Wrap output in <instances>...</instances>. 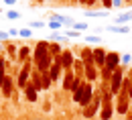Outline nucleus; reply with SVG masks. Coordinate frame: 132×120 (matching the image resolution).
Segmentation results:
<instances>
[{"instance_id": "f257e3e1", "label": "nucleus", "mask_w": 132, "mask_h": 120, "mask_svg": "<svg viewBox=\"0 0 132 120\" xmlns=\"http://www.w3.org/2000/svg\"><path fill=\"white\" fill-rule=\"evenodd\" d=\"M94 87H92V84L89 82H83V86L77 90V92H73V102H77L81 108H85L87 104L92 102V98H94Z\"/></svg>"}, {"instance_id": "f03ea898", "label": "nucleus", "mask_w": 132, "mask_h": 120, "mask_svg": "<svg viewBox=\"0 0 132 120\" xmlns=\"http://www.w3.org/2000/svg\"><path fill=\"white\" fill-rule=\"evenodd\" d=\"M128 110H130V98H128V92L120 90V92L116 94V112L122 114V116H126Z\"/></svg>"}, {"instance_id": "7ed1b4c3", "label": "nucleus", "mask_w": 132, "mask_h": 120, "mask_svg": "<svg viewBox=\"0 0 132 120\" xmlns=\"http://www.w3.org/2000/svg\"><path fill=\"white\" fill-rule=\"evenodd\" d=\"M124 77H126V73H124V67L114 69V73H112V77H110V90H112V96L120 92V87H122V82H124Z\"/></svg>"}, {"instance_id": "20e7f679", "label": "nucleus", "mask_w": 132, "mask_h": 120, "mask_svg": "<svg viewBox=\"0 0 132 120\" xmlns=\"http://www.w3.org/2000/svg\"><path fill=\"white\" fill-rule=\"evenodd\" d=\"M29 79H31V61H24V65H22V69H20V73L16 77V86L24 87L29 84Z\"/></svg>"}, {"instance_id": "39448f33", "label": "nucleus", "mask_w": 132, "mask_h": 120, "mask_svg": "<svg viewBox=\"0 0 132 120\" xmlns=\"http://www.w3.org/2000/svg\"><path fill=\"white\" fill-rule=\"evenodd\" d=\"M49 55V41H39L37 43V47H35V53H33V61L37 63V61H41L43 57H47Z\"/></svg>"}, {"instance_id": "423d86ee", "label": "nucleus", "mask_w": 132, "mask_h": 120, "mask_svg": "<svg viewBox=\"0 0 132 120\" xmlns=\"http://www.w3.org/2000/svg\"><path fill=\"white\" fill-rule=\"evenodd\" d=\"M0 92H2L4 98H10V96H12V92H14V79H12L10 75H4V79H2V84H0Z\"/></svg>"}, {"instance_id": "0eeeda50", "label": "nucleus", "mask_w": 132, "mask_h": 120, "mask_svg": "<svg viewBox=\"0 0 132 120\" xmlns=\"http://www.w3.org/2000/svg\"><path fill=\"white\" fill-rule=\"evenodd\" d=\"M104 67H108L110 71H114V69L120 67V53L118 51L106 53V65H104Z\"/></svg>"}, {"instance_id": "6e6552de", "label": "nucleus", "mask_w": 132, "mask_h": 120, "mask_svg": "<svg viewBox=\"0 0 132 120\" xmlns=\"http://www.w3.org/2000/svg\"><path fill=\"white\" fill-rule=\"evenodd\" d=\"M61 71H63V67H61V59H59V57H53V65H51V69H49L51 82H57V79L61 77Z\"/></svg>"}, {"instance_id": "1a4fd4ad", "label": "nucleus", "mask_w": 132, "mask_h": 120, "mask_svg": "<svg viewBox=\"0 0 132 120\" xmlns=\"http://www.w3.org/2000/svg\"><path fill=\"white\" fill-rule=\"evenodd\" d=\"M59 59H61V67L63 69H71L73 67V61H75V57H73V53L69 51V49H65V51L59 55Z\"/></svg>"}, {"instance_id": "9d476101", "label": "nucleus", "mask_w": 132, "mask_h": 120, "mask_svg": "<svg viewBox=\"0 0 132 120\" xmlns=\"http://www.w3.org/2000/svg\"><path fill=\"white\" fill-rule=\"evenodd\" d=\"M73 79H75V73H73V69H65V73L61 75V84H63V90L71 92V86H73Z\"/></svg>"}, {"instance_id": "9b49d317", "label": "nucleus", "mask_w": 132, "mask_h": 120, "mask_svg": "<svg viewBox=\"0 0 132 120\" xmlns=\"http://www.w3.org/2000/svg\"><path fill=\"white\" fill-rule=\"evenodd\" d=\"M94 65L96 67H104L106 65V51L102 47H96L94 49Z\"/></svg>"}, {"instance_id": "f8f14e48", "label": "nucleus", "mask_w": 132, "mask_h": 120, "mask_svg": "<svg viewBox=\"0 0 132 120\" xmlns=\"http://www.w3.org/2000/svg\"><path fill=\"white\" fill-rule=\"evenodd\" d=\"M51 65H53V57L47 55V57H43L41 61H37V71H41V73H49Z\"/></svg>"}, {"instance_id": "ddd939ff", "label": "nucleus", "mask_w": 132, "mask_h": 120, "mask_svg": "<svg viewBox=\"0 0 132 120\" xmlns=\"http://www.w3.org/2000/svg\"><path fill=\"white\" fill-rule=\"evenodd\" d=\"M83 77L87 79V82H96L100 77V71L96 65H85V71H83Z\"/></svg>"}, {"instance_id": "4468645a", "label": "nucleus", "mask_w": 132, "mask_h": 120, "mask_svg": "<svg viewBox=\"0 0 132 120\" xmlns=\"http://www.w3.org/2000/svg\"><path fill=\"white\" fill-rule=\"evenodd\" d=\"M83 61V65H94V49H89V47H83L81 49V57H79Z\"/></svg>"}, {"instance_id": "2eb2a0df", "label": "nucleus", "mask_w": 132, "mask_h": 120, "mask_svg": "<svg viewBox=\"0 0 132 120\" xmlns=\"http://www.w3.org/2000/svg\"><path fill=\"white\" fill-rule=\"evenodd\" d=\"M31 84H33V87L37 90V92H41V90H43V82H41V71H37V69H35L33 73H31Z\"/></svg>"}, {"instance_id": "dca6fc26", "label": "nucleus", "mask_w": 132, "mask_h": 120, "mask_svg": "<svg viewBox=\"0 0 132 120\" xmlns=\"http://www.w3.org/2000/svg\"><path fill=\"white\" fill-rule=\"evenodd\" d=\"M24 94H27V100H29V102H37V98H39V94H37V90L33 87L31 82L24 86Z\"/></svg>"}, {"instance_id": "f3484780", "label": "nucleus", "mask_w": 132, "mask_h": 120, "mask_svg": "<svg viewBox=\"0 0 132 120\" xmlns=\"http://www.w3.org/2000/svg\"><path fill=\"white\" fill-rule=\"evenodd\" d=\"M106 31H110V33H118V35H128V33H130V27H122V25H110V27H106Z\"/></svg>"}, {"instance_id": "a211bd4d", "label": "nucleus", "mask_w": 132, "mask_h": 120, "mask_svg": "<svg viewBox=\"0 0 132 120\" xmlns=\"http://www.w3.org/2000/svg\"><path fill=\"white\" fill-rule=\"evenodd\" d=\"M83 71H85L83 61L81 59H75V61H73V73H75V77H83Z\"/></svg>"}, {"instance_id": "6ab92c4d", "label": "nucleus", "mask_w": 132, "mask_h": 120, "mask_svg": "<svg viewBox=\"0 0 132 120\" xmlns=\"http://www.w3.org/2000/svg\"><path fill=\"white\" fill-rule=\"evenodd\" d=\"M110 12L108 10H85V17H89V18H104V17H108Z\"/></svg>"}, {"instance_id": "aec40b11", "label": "nucleus", "mask_w": 132, "mask_h": 120, "mask_svg": "<svg viewBox=\"0 0 132 120\" xmlns=\"http://www.w3.org/2000/svg\"><path fill=\"white\" fill-rule=\"evenodd\" d=\"M112 73H114V71H110L108 67H100V79H102V82H106V84H110Z\"/></svg>"}, {"instance_id": "412c9836", "label": "nucleus", "mask_w": 132, "mask_h": 120, "mask_svg": "<svg viewBox=\"0 0 132 120\" xmlns=\"http://www.w3.org/2000/svg\"><path fill=\"white\" fill-rule=\"evenodd\" d=\"M61 53H63V49H61L57 43H51V41H49V55H51V57H59Z\"/></svg>"}, {"instance_id": "4be33fe9", "label": "nucleus", "mask_w": 132, "mask_h": 120, "mask_svg": "<svg viewBox=\"0 0 132 120\" xmlns=\"http://www.w3.org/2000/svg\"><path fill=\"white\" fill-rule=\"evenodd\" d=\"M128 20H132V10L130 12H122V14H118V17L114 18L116 25H122V22H128Z\"/></svg>"}, {"instance_id": "5701e85b", "label": "nucleus", "mask_w": 132, "mask_h": 120, "mask_svg": "<svg viewBox=\"0 0 132 120\" xmlns=\"http://www.w3.org/2000/svg\"><path fill=\"white\" fill-rule=\"evenodd\" d=\"M29 55H31V49H29V47H20V51H18V61H29Z\"/></svg>"}, {"instance_id": "b1692460", "label": "nucleus", "mask_w": 132, "mask_h": 120, "mask_svg": "<svg viewBox=\"0 0 132 120\" xmlns=\"http://www.w3.org/2000/svg\"><path fill=\"white\" fill-rule=\"evenodd\" d=\"M87 27H89L87 22H83V20H77V22H73V27H71V29H73V31H77V33H81V31H87Z\"/></svg>"}, {"instance_id": "393cba45", "label": "nucleus", "mask_w": 132, "mask_h": 120, "mask_svg": "<svg viewBox=\"0 0 132 120\" xmlns=\"http://www.w3.org/2000/svg\"><path fill=\"white\" fill-rule=\"evenodd\" d=\"M41 82H43V90H49L51 87V77H49V73H41Z\"/></svg>"}, {"instance_id": "a878e982", "label": "nucleus", "mask_w": 132, "mask_h": 120, "mask_svg": "<svg viewBox=\"0 0 132 120\" xmlns=\"http://www.w3.org/2000/svg\"><path fill=\"white\" fill-rule=\"evenodd\" d=\"M61 27H63V25H61L59 20H55V18H49V29H51V31H59Z\"/></svg>"}, {"instance_id": "bb28decb", "label": "nucleus", "mask_w": 132, "mask_h": 120, "mask_svg": "<svg viewBox=\"0 0 132 120\" xmlns=\"http://www.w3.org/2000/svg\"><path fill=\"white\" fill-rule=\"evenodd\" d=\"M85 43H102V37L100 35H87L85 37Z\"/></svg>"}, {"instance_id": "cd10ccee", "label": "nucleus", "mask_w": 132, "mask_h": 120, "mask_svg": "<svg viewBox=\"0 0 132 120\" xmlns=\"http://www.w3.org/2000/svg\"><path fill=\"white\" fill-rule=\"evenodd\" d=\"M120 63H122V65H128V63H132V55H130V53L120 55Z\"/></svg>"}, {"instance_id": "c85d7f7f", "label": "nucleus", "mask_w": 132, "mask_h": 120, "mask_svg": "<svg viewBox=\"0 0 132 120\" xmlns=\"http://www.w3.org/2000/svg\"><path fill=\"white\" fill-rule=\"evenodd\" d=\"M49 41H51V43H53V41H67V37H65V35H59V33H53L49 37Z\"/></svg>"}, {"instance_id": "c756f323", "label": "nucleus", "mask_w": 132, "mask_h": 120, "mask_svg": "<svg viewBox=\"0 0 132 120\" xmlns=\"http://www.w3.org/2000/svg\"><path fill=\"white\" fill-rule=\"evenodd\" d=\"M4 59H2V53H0V84H2V79H4Z\"/></svg>"}, {"instance_id": "7c9ffc66", "label": "nucleus", "mask_w": 132, "mask_h": 120, "mask_svg": "<svg viewBox=\"0 0 132 120\" xmlns=\"http://www.w3.org/2000/svg\"><path fill=\"white\" fill-rule=\"evenodd\" d=\"M6 17L14 20V18H20V12H16V10H8V12H6Z\"/></svg>"}, {"instance_id": "2f4dec72", "label": "nucleus", "mask_w": 132, "mask_h": 120, "mask_svg": "<svg viewBox=\"0 0 132 120\" xmlns=\"http://www.w3.org/2000/svg\"><path fill=\"white\" fill-rule=\"evenodd\" d=\"M31 27H33V29H43V27H45V22H41V20H33V22H31Z\"/></svg>"}, {"instance_id": "473e14b6", "label": "nucleus", "mask_w": 132, "mask_h": 120, "mask_svg": "<svg viewBox=\"0 0 132 120\" xmlns=\"http://www.w3.org/2000/svg\"><path fill=\"white\" fill-rule=\"evenodd\" d=\"M18 35H20V37H31V35H33V31H31V29H22Z\"/></svg>"}, {"instance_id": "72a5a7b5", "label": "nucleus", "mask_w": 132, "mask_h": 120, "mask_svg": "<svg viewBox=\"0 0 132 120\" xmlns=\"http://www.w3.org/2000/svg\"><path fill=\"white\" fill-rule=\"evenodd\" d=\"M65 37H67V39H73V37H79V33H77V31H67Z\"/></svg>"}, {"instance_id": "f704fd0d", "label": "nucleus", "mask_w": 132, "mask_h": 120, "mask_svg": "<svg viewBox=\"0 0 132 120\" xmlns=\"http://www.w3.org/2000/svg\"><path fill=\"white\" fill-rule=\"evenodd\" d=\"M124 4V0H112V8H120Z\"/></svg>"}, {"instance_id": "c9c22d12", "label": "nucleus", "mask_w": 132, "mask_h": 120, "mask_svg": "<svg viewBox=\"0 0 132 120\" xmlns=\"http://www.w3.org/2000/svg\"><path fill=\"white\" fill-rule=\"evenodd\" d=\"M102 4H104V8H106V10H110V8H112V0H102Z\"/></svg>"}, {"instance_id": "e433bc0d", "label": "nucleus", "mask_w": 132, "mask_h": 120, "mask_svg": "<svg viewBox=\"0 0 132 120\" xmlns=\"http://www.w3.org/2000/svg\"><path fill=\"white\" fill-rule=\"evenodd\" d=\"M128 79H130V90H128V98L132 100V71H130V75H126Z\"/></svg>"}, {"instance_id": "4c0bfd02", "label": "nucleus", "mask_w": 132, "mask_h": 120, "mask_svg": "<svg viewBox=\"0 0 132 120\" xmlns=\"http://www.w3.org/2000/svg\"><path fill=\"white\" fill-rule=\"evenodd\" d=\"M8 53L14 57V53H16V49H14V45H8Z\"/></svg>"}, {"instance_id": "58836bf2", "label": "nucleus", "mask_w": 132, "mask_h": 120, "mask_svg": "<svg viewBox=\"0 0 132 120\" xmlns=\"http://www.w3.org/2000/svg\"><path fill=\"white\" fill-rule=\"evenodd\" d=\"M8 39V33H4V31H0V41H6Z\"/></svg>"}, {"instance_id": "ea45409f", "label": "nucleus", "mask_w": 132, "mask_h": 120, "mask_svg": "<svg viewBox=\"0 0 132 120\" xmlns=\"http://www.w3.org/2000/svg\"><path fill=\"white\" fill-rule=\"evenodd\" d=\"M94 4H96V0H87L85 2V6H94Z\"/></svg>"}, {"instance_id": "a19ab883", "label": "nucleus", "mask_w": 132, "mask_h": 120, "mask_svg": "<svg viewBox=\"0 0 132 120\" xmlns=\"http://www.w3.org/2000/svg\"><path fill=\"white\" fill-rule=\"evenodd\" d=\"M126 118H128V120H132V108L128 110V114H126Z\"/></svg>"}, {"instance_id": "79ce46f5", "label": "nucleus", "mask_w": 132, "mask_h": 120, "mask_svg": "<svg viewBox=\"0 0 132 120\" xmlns=\"http://www.w3.org/2000/svg\"><path fill=\"white\" fill-rule=\"evenodd\" d=\"M16 0H4V4H14Z\"/></svg>"}, {"instance_id": "37998d69", "label": "nucleus", "mask_w": 132, "mask_h": 120, "mask_svg": "<svg viewBox=\"0 0 132 120\" xmlns=\"http://www.w3.org/2000/svg\"><path fill=\"white\" fill-rule=\"evenodd\" d=\"M124 2H132V0H124Z\"/></svg>"}, {"instance_id": "c03bdc74", "label": "nucleus", "mask_w": 132, "mask_h": 120, "mask_svg": "<svg viewBox=\"0 0 132 120\" xmlns=\"http://www.w3.org/2000/svg\"><path fill=\"white\" fill-rule=\"evenodd\" d=\"M39 2H41V0H39Z\"/></svg>"}]
</instances>
